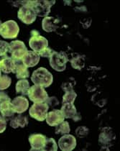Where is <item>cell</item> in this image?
Returning <instances> with one entry per match:
<instances>
[{"label": "cell", "instance_id": "6da1fadb", "mask_svg": "<svg viewBox=\"0 0 120 151\" xmlns=\"http://www.w3.org/2000/svg\"><path fill=\"white\" fill-rule=\"evenodd\" d=\"M31 80L34 83V85L47 88L52 84L53 77L52 73L49 72L47 69L40 67L32 73Z\"/></svg>", "mask_w": 120, "mask_h": 151}, {"label": "cell", "instance_id": "7a4b0ae2", "mask_svg": "<svg viewBox=\"0 0 120 151\" xmlns=\"http://www.w3.org/2000/svg\"><path fill=\"white\" fill-rule=\"evenodd\" d=\"M55 3V1H27V4L30 6L35 12L36 15L40 17H47L50 12V8Z\"/></svg>", "mask_w": 120, "mask_h": 151}, {"label": "cell", "instance_id": "3957f363", "mask_svg": "<svg viewBox=\"0 0 120 151\" xmlns=\"http://www.w3.org/2000/svg\"><path fill=\"white\" fill-rule=\"evenodd\" d=\"M19 32V27L14 20H8L1 24L0 27V35L5 39L17 37Z\"/></svg>", "mask_w": 120, "mask_h": 151}, {"label": "cell", "instance_id": "277c9868", "mask_svg": "<svg viewBox=\"0 0 120 151\" xmlns=\"http://www.w3.org/2000/svg\"><path fill=\"white\" fill-rule=\"evenodd\" d=\"M22 4V6L18 11V18L24 24H30L33 23L37 17L35 12L32 8L28 5L27 1H23Z\"/></svg>", "mask_w": 120, "mask_h": 151}, {"label": "cell", "instance_id": "5b68a950", "mask_svg": "<svg viewBox=\"0 0 120 151\" xmlns=\"http://www.w3.org/2000/svg\"><path fill=\"white\" fill-rule=\"evenodd\" d=\"M68 58L65 52H54L50 58V65L55 70L63 71L66 68V63Z\"/></svg>", "mask_w": 120, "mask_h": 151}, {"label": "cell", "instance_id": "8992f818", "mask_svg": "<svg viewBox=\"0 0 120 151\" xmlns=\"http://www.w3.org/2000/svg\"><path fill=\"white\" fill-rule=\"evenodd\" d=\"M29 47L36 52H40L48 45V41L45 37L40 35L37 31L32 30L31 32V37L29 41Z\"/></svg>", "mask_w": 120, "mask_h": 151}, {"label": "cell", "instance_id": "52a82bcc", "mask_svg": "<svg viewBox=\"0 0 120 151\" xmlns=\"http://www.w3.org/2000/svg\"><path fill=\"white\" fill-rule=\"evenodd\" d=\"M9 44V52L11 53V58L14 60H21L28 51L22 41H11Z\"/></svg>", "mask_w": 120, "mask_h": 151}, {"label": "cell", "instance_id": "ba28073f", "mask_svg": "<svg viewBox=\"0 0 120 151\" xmlns=\"http://www.w3.org/2000/svg\"><path fill=\"white\" fill-rule=\"evenodd\" d=\"M49 106L46 103H34L29 109V116L37 121L42 122L45 119Z\"/></svg>", "mask_w": 120, "mask_h": 151}, {"label": "cell", "instance_id": "9c48e42d", "mask_svg": "<svg viewBox=\"0 0 120 151\" xmlns=\"http://www.w3.org/2000/svg\"><path fill=\"white\" fill-rule=\"evenodd\" d=\"M27 96L34 103H45L48 97V94L44 88L37 85H34L29 88Z\"/></svg>", "mask_w": 120, "mask_h": 151}, {"label": "cell", "instance_id": "30bf717a", "mask_svg": "<svg viewBox=\"0 0 120 151\" xmlns=\"http://www.w3.org/2000/svg\"><path fill=\"white\" fill-rule=\"evenodd\" d=\"M58 145L61 150H73L76 146V139L74 136L71 135V134H63L59 139Z\"/></svg>", "mask_w": 120, "mask_h": 151}, {"label": "cell", "instance_id": "8fae6325", "mask_svg": "<svg viewBox=\"0 0 120 151\" xmlns=\"http://www.w3.org/2000/svg\"><path fill=\"white\" fill-rule=\"evenodd\" d=\"M47 137L41 134H31L29 137V142L30 143V150H43Z\"/></svg>", "mask_w": 120, "mask_h": 151}, {"label": "cell", "instance_id": "7c38bea8", "mask_svg": "<svg viewBox=\"0 0 120 151\" xmlns=\"http://www.w3.org/2000/svg\"><path fill=\"white\" fill-rule=\"evenodd\" d=\"M45 119L48 125L51 127H56L59 124L63 122L65 117L61 111L55 109L50 112H47Z\"/></svg>", "mask_w": 120, "mask_h": 151}, {"label": "cell", "instance_id": "4fadbf2b", "mask_svg": "<svg viewBox=\"0 0 120 151\" xmlns=\"http://www.w3.org/2000/svg\"><path fill=\"white\" fill-rule=\"evenodd\" d=\"M11 106L14 112L21 114L27 110L29 106V101L25 97L23 96H17L14 98L11 101Z\"/></svg>", "mask_w": 120, "mask_h": 151}, {"label": "cell", "instance_id": "5bb4252c", "mask_svg": "<svg viewBox=\"0 0 120 151\" xmlns=\"http://www.w3.org/2000/svg\"><path fill=\"white\" fill-rule=\"evenodd\" d=\"M12 73H15L18 79H24L28 78L29 76L27 67L22 63V60H14V68Z\"/></svg>", "mask_w": 120, "mask_h": 151}, {"label": "cell", "instance_id": "9a60e30c", "mask_svg": "<svg viewBox=\"0 0 120 151\" xmlns=\"http://www.w3.org/2000/svg\"><path fill=\"white\" fill-rule=\"evenodd\" d=\"M40 56L37 52L34 51H27L25 55H24L22 60V62L27 68L35 66L37 65V63L40 61Z\"/></svg>", "mask_w": 120, "mask_h": 151}, {"label": "cell", "instance_id": "2e32d148", "mask_svg": "<svg viewBox=\"0 0 120 151\" xmlns=\"http://www.w3.org/2000/svg\"><path fill=\"white\" fill-rule=\"evenodd\" d=\"M59 20L56 18L52 17H45L42 19V26L43 30L45 32H54L58 28Z\"/></svg>", "mask_w": 120, "mask_h": 151}, {"label": "cell", "instance_id": "e0dca14e", "mask_svg": "<svg viewBox=\"0 0 120 151\" xmlns=\"http://www.w3.org/2000/svg\"><path fill=\"white\" fill-rule=\"evenodd\" d=\"M0 112L1 114V118L5 119L6 121L9 120L13 117L14 114V111L11 106V101H6L0 104Z\"/></svg>", "mask_w": 120, "mask_h": 151}, {"label": "cell", "instance_id": "ac0fdd59", "mask_svg": "<svg viewBox=\"0 0 120 151\" xmlns=\"http://www.w3.org/2000/svg\"><path fill=\"white\" fill-rule=\"evenodd\" d=\"M14 68V60L9 57H4L0 60V70L4 73L13 72Z\"/></svg>", "mask_w": 120, "mask_h": 151}, {"label": "cell", "instance_id": "d6986e66", "mask_svg": "<svg viewBox=\"0 0 120 151\" xmlns=\"http://www.w3.org/2000/svg\"><path fill=\"white\" fill-rule=\"evenodd\" d=\"M60 111L63 113L64 117L66 119H74L75 115L77 114V110L76 108L73 104H69V103H66V104H63L61 109Z\"/></svg>", "mask_w": 120, "mask_h": 151}, {"label": "cell", "instance_id": "ffe728a7", "mask_svg": "<svg viewBox=\"0 0 120 151\" xmlns=\"http://www.w3.org/2000/svg\"><path fill=\"white\" fill-rule=\"evenodd\" d=\"M28 124V119L26 116L18 115L15 117H13L10 121V126L14 129L18 127L24 128Z\"/></svg>", "mask_w": 120, "mask_h": 151}, {"label": "cell", "instance_id": "44dd1931", "mask_svg": "<svg viewBox=\"0 0 120 151\" xmlns=\"http://www.w3.org/2000/svg\"><path fill=\"white\" fill-rule=\"evenodd\" d=\"M29 83L27 80L22 79L20 80L16 83V91L17 93H21V94L27 95L28 91L29 89Z\"/></svg>", "mask_w": 120, "mask_h": 151}, {"label": "cell", "instance_id": "7402d4cb", "mask_svg": "<svg viewBox=\"0 0 120 151\" xmlns=\"http://www.w3.org/2000/svg\"><path fill=\"white\" fill-rule=\"evenodd\" d=\"M72 67L76 70H81L85 65V56L84 55H77L70 60Z\"/></svg>", "mask_w": 120, "mask_h": 151}, {"label": "cell", "instance_id": "603a6c76", "mask_svg": "<svg viewBox=\"0 0 120 151\" xmlns=\"http://www.w3.org/2000/svg\"><path fill=\"white\" fill-rule=\"evenodd\" d=\"M114 138L115 136L114 135V134H113V132H110L109 131L105 130L100 134L98 140H99L100 143L107 144Z\"/></svg>", "mask_w": 120, "mask_h": 151}, {"label": "cell", "instance_id": "cb8c5ba5", "mask_svg": "<svg viewBox=\"0 0 120 151\" xmlns=\"http://www.w3.org/2000/svg\"><path fill=\"white\" fill-rule=\"evenodd\" d=\"M70 131V128L69 123L68 122H65V121H63V122L59 124L55 128V133L57 134H63H63H68Z\"/></svg>", "mask_w": 120, "mask_h": 151}, {"label": "cell", "instance_id": "d4e9b609", "mask_svg": "<svg viewBox=\"0 0 120 151\" xmlns=\"http://www.w3.org/2000/svg\"><path fill=\"white\" fill-rule=\"evenodd\" d=\"M77 97V93L73 90L72 91H66L63 96V104H73L75 98Z\"/></svg>", "mask_w": 120, "mask_h": 151}, {"label": "cell", "instance_id": "484cf974", "mask_svg": "<svg viewBox=\"0 0 120 151\" xmlns=\"http://www.w3.org/2000/svg\"><path fill=\"white\" fill-rule=\"evenodd\" d=\"M11 79L8 76L4 75L0 76V90H4L9 87L11 84Z\"/></svg>", "mask_w": 120, "mask_h": 151}, {"label": "cell", "instance_id": "4316f807", "mask_svg": "<svg viewBox=\"0 0 120 151\" xmlns=\"http://www.w3.org/2000/svg\"><path fill=\"white\" fill-rule=\"evenodd\" d=\"M57 150V145L53 138H47L43 150Z\"/></svg>", "mask_w": 120, "mask_h": 151}, {"label": "cell", "instance_id": "83f0119b", "mask_svg": "<svg viewBox=\"0 0 120 151\" xmlns=\"http://www.w3.org/2000/svg\"><path fill=\"white\" fill-rule=\"evenodd\" d=\"M75 83H76V82H75V80L73 79V78H70L68 81H65L63 84H62L61 88L63 91H65V92H66V91H72L73 86L75 85Z\"/></svg>", "mask_w": 120, "mask_h": 151}, {"label": "cell", "instance_id": "f1b7e54d", "mask_svg": "<svg viewBox=\"0 0 120 151\" xmlns=\"http://www.w3.org/2000/svg\"><path fill=\"white\" fill-rule=\"evenodd\" d=\"M9 44L7 42L0 40V57L6 55L9 52Z\"/></svg>", "mask_w": 120, "mask_h": 151}, {"label": "cell", "instance_id": "f546056e", "mask_svg": "<svg viewBox=\"0 0 120 151\" xmlns=\"http://www.w3.org/2000/svg\"><path fill=\"white\" fill-rule=\"evenodd\" d=\"M88 132H89V129L86 127H79L77 128L76 131H75L77 136L78 137H80V138H83V137H86L88 135Z\"/></svg>", "mask_w": 120, "mask_h": 151}, {"label": "cell", "instance_id": "4dcf8cb0", "mask_svg": "<svg viewBox=\"0 0 120 151\" xmlns=\"http://www.w3.org/2000/svg\"><path fill=\"white\" fill-rule=\"evenodd\" d=\"M55 52L53 50H52L50 47H47L45 48H44L42 51L38 52V54L40 55V56L43 57V58H50L51 57V55L53 54V52Z\"/></svg>", "mask_w": 120, "mask_h": 151}, {"label": "cell", "instance_id": "1f68e13d", "mask_svg": "<svg viewBox=\"0 0 120 151\" xmlns=\"http://www.w3.org/2000/svg\"><path fill=\"white\" fill-rule=\"evenodd\" d=\"M48 106H51V107H54V106H57V105L59 104V101L55 96H52V97H47V99H46L45 101Z\"/></svg>", "mask_w": 120, "mask_h": 151}, {"label": "cell", "instance_id": "d6a6232c", "mask_svg": "<svg viewBox=\"0 0 120 151\" xmlns=\"http://www.w3.org/2000/svg\"><path fill=\"white\" fill-rule=\"evenodd\" d=\"M6 101H11L9 96L5 92H0V104Z\"/></svg>", "mask_w": 120, "mask_h": 151}, {"label": "cell", "instance_id": "836d02e7", "mask_svg": "<svg viewBox=\"0 0 120 151\" xmlns=\"http://www.w3.org/2000/svg\"><path fill=\"white\" fill-rule=\"evenodd\" d=\"M6 121L5 119L1 118L0 119V133H2L6 129Z\"/></svg>", "mask_w": 120, "mask_h": 151}, {"label": "cell", "instance_id": "e575fe53", "mask_svg": "<svg viewBox=\"0 0 120 151\" xmlns=\"http://www.w3.org/2000/svg\"><path fill=\"white\" fill-rule=\"evenodd\" d=\"M80 119H81V116H80L79 113H77V114L75 115L74 119H73V120H74L75 122H78V121H79Z\"/></svg>", "mask_w": 120, "mask_h": 151}, {"label": "cell", "instance_id": "d590c367", "mask_svg": "<svg viewBox=\"0 0 120 151\" xmlns=\"http://www.w3.org/2000/svg\"><path fill=\"white\" fill-rule=\"evenodd\" d=\"M1 24H2V23H1V19H0V27H1Z\"/></svg>", "mask_w": 120, "mask_h": 151}, {"label": "cell", "instance_id": "8d00e7d4", "mask_svg": "<svg viewBox=\"0 0 120 151\" xmlns=\"http://www.w3.org/2000/svg\"><path fill=\"white\" fill-rule=\"evenodd\" d=\"M0 76H1V70H0Z\"/></svg>", "mask_w": 120, "mask_h": 151}]
</instances>
